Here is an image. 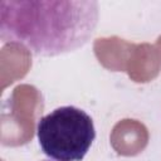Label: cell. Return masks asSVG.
<instances>
[{"label":"cell","mask_w":161,"mask_h":161,"mask_svg":"<svg viewBox=\"0 0 161 161\" xmlns=\"http://www.w3.org/2000/svg\"><path fill=\"white\" fill-rule=\"evenodd\" d=\"M98 16L94 0H0V38L36 55H62L91 39Z\"/></svg>","instance_id":"1"},{"label":"cell","mask_w":161,"mask_h":161,"mask_svg":"<svg viewBox=\"0 0 161 161\" xmlns=\"http://www.w3.org/2000/svg\"><path fill=\"white\" fill-rule=\"evenodd\" d=\"M36 137L45 156L55 161H82L96 138V128L87 112L63 106L38 121Z\"/></svg>","instance_id":"2"},{"label":"cell","mask_w":161,"mask_h":161,"mask_svg":"<svg viewBox=\"0 0 161 161\" xmlns=\"http://www.w3.org/2000/svg\"><path fill=\"white\" fill-rule=\"evenodd\" d=\"M43 161H50V160H43Z\"/></svg>","instance_id":"3"}]
</instances>
